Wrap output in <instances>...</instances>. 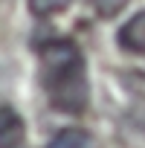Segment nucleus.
I'll return each mask as SVG.
<instances>
[{
  "mask_svg": "<svg viewBox=\"0 0 145 148\" xmlns=\"http://www.w3.org/2000/svg\"><path fill=\"white\" fill-rule=\"evenodd\" d=\"M38 82L52 110L81 116L90 108L87 61L76 41L47 38L38 47Z\"/></svg>",
  "mask_w": 145,
  "mask_h": 148,
  "instance_id": "1",
  "label": "nucleus"
},
{
  "mask_svg": "<svg viewBox=\"0 0 145 148\" xmlns=\"http://www.w3.org/2000/svg\"><path fill=\"white\" fill-rule=\"evenodd\" d=\"M26 136V125L21 113L9 105H0V148H21Z\"/></svg>",
  "mask_w": 145,
  "mask_h": 148,
  "instance_id": "2",
  "label": "nucleus"
},
{
  "mask_svg": "<svg viewBox=\"0 0 145 148\" xmlns=\"http://www.w3.org/2000/svg\"><path fill=\"white\" fill-rule=\"evenodd\" d=\"M116 41H119V47H122L125 52H131V55H142V58H145V9L136 12V15L119 29Z\"/></svg>",
  "mask_w": 145,
  "mask_h": 148,
  "instance_id": "3",
  "label": "nucleus"
},
{
  "mask_svg": "<svg viewBox=\"0 0 145 148\" xmlns=\"http://www.w3.org/2000/svg\"><path fill=\"white\" fill-rule=\"evenodd\" d=\"M47 148H96V139L81 128H64L52 136Z\"/></svg>",
  "mask_w": 145,
  "mask_h": 148,
  "instance_id": "4",
  "label": "nucleus"
},
{
  "mask_svg": "<svg viewBox=\"0 0 145 148\" xmlns=\"http://www.w3.org/2000/svg\"><path fill=\"white\" fill-rule=\"evenodd\" d=\"M70 3H72V0H29V9H32V15H38V18H49V15L64 12Z\"/></svg>",
  "mask_w": 145,
  "mask_h": 148,
  "instance_id": "5",
  "label": "nucleus"
},
{
  "mask_svg": "<svg viewBox=\"0 0 145 148\" xmlns=\"http://www.w3.org/2000/svg\"><path fill=\"white\" fill-rule=\"evenodd\" d=\"M90 3H93L99 18H113V15H119L128 6V0H90Z\"/></svg>",
  "mask_w": 145,
  "mask_h": 148,
  "instance_id": "6",
  "label": "nucleus"
}]
</instances>
